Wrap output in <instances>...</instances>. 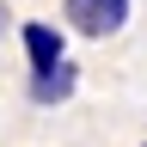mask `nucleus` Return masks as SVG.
Here are the masks:
<instances>
[{"label": "nucleus", "instance_id": "nucleus-1", "mask_svg": "<svg viewBox=\"0 0 147 147\" xmlns=\"http://www.w3.org/2000/svg\"><path fill=\"white\" fill-rule=\"evenodd\" d=\"M61 12L80 37H98V43L129 25V0H61Z\"/></svg>", "mask_w": 147, "mask_h": 147}, {"label": "nucleus", "instance_id": "nucleus-2", "mask_svg": "<svg viewBox=\"0 0 147 147\" xmlns=\"http://www.w3.org/2000/svg\"><path fill=\"white\" fill-rule=\"evenodd\" d=\"M18 43H25V55H31V74H49V67H61V61H67L61 31H55V25H43V18H31V25L18 31Z\"/></svg>", "mask_w": 147, "mask_h": 147}, {"label": "nucleus", "instance_id": "nucleus-3", "mask_svg": "<svg viewBox=\"0 0 147 147\" xmlns=\"http://www.w3.org/2000/svg\"><path fill=\"white\" fill-rule=\"evenodd\" d=\"M74 61H61V67H49V74H31V98L37 104H61V98H74Z\"/></svg>", "mask_w": 147, "mask_h": 147}, {"label": "nucleus", "instance_id": "nucleus-4", "mask_svg": "<svg viewBox=\"0 0 147 147\" xmlns=\"http://www.w3.org/2000/svg\"><path fill=\"white\" fill-rule=\"evenodd\" d=\"M141 147H147V141H141Z\"/></svg>", "mask_w": 147, "mask_h": 147}]
</instances>
